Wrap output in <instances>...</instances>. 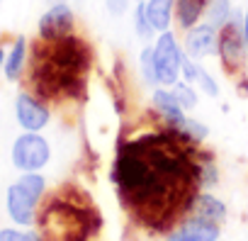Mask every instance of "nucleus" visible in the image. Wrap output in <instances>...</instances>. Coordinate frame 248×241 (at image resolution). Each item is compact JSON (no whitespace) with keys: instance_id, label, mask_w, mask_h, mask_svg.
I'll return each mask as SVG.
<instances>
[{"instance_id":"3","label":"nucleus","mask_w":248,"mask_h":241,"mask_svg":"<svg viewBox=\"0 0 248 241\" xmlns=\"http://www.w3.org/2000/svg\"><path fill=\"white\" fill-rule=\"evenodd\" d=\"M44 241H93L100 229V214L88 193L76 185H61L37 214Z\"/></svg>"},{"instance_id":"13","label":"nucleus","mask_w":248,"mask_h":241,"mask_svg":"<svg viewBox=\"0 0 248 241\" xmlns=\"http://www.w3.org/2000/svg\"><path fill=\"white\" fill-rule=\"evenodd\" d=\"M144 8L156 32L170 30L173 15H175V0H144Z\"/></svg>"},{"instance_id":"21","label":"nucleus","mask_w":248,"mask_h":241,"mask_svg":"<svg viewBox=\"0 0 248 241\" xmlns=\"http://www.w3.org/2000/svg\"><path fill=\"white\" fill-rule=\"evenodd\" d=\"M180 129H183L192 142H197V144H202V142L209 137V127H207V125H202L200 119H190V117H187V122H185Z\"/></svg>"},{"instance_id":"1","label":"nucleus","mask_w":248,"mask_h":241,"mask_svg":"<svg viewBox=\"0 0 248 241\" xmlns=\"http://www.w3.org/2000/svg\"><path fill=\"white\" fill-rule=\"evenodd\" d=\"M112 183L122 209L146 234H168L183 224L202 193V149L166 122L119 137Z\"/></svg>"},{"instance_id":"22","label":"nucleus","mask_w":248,"mask_h":241,"mask_svg":"<svg viewBox=\"0 0 248 241\" xmlns=\"http://www.w3.org/2000/svg\"><path fill=\"white\" fill-rule=\"evenodd\" d=\"M195 85L204 93V95H209V97H219V83L212 78V73L209 71H204V68H200V76H197V80H195Z\"/></svg>"},{"instance_id":"14","label":"nucleus","mask_w":248,"mask_h":241,"mask_svg":"<svg viewBox=\"0 0 248 241\" xmlns=\"http://www.w3.org/2000/svg\"><path fill=\"white\" fill-rule=\"evenodd\" d=\"M207 3L209 0H175V22H178V27L183 32L195 27L204 17Z\"/></svg>"},{"instance_id":"20","label":"nucleus","mask_w":248,"mask_h":241,"mask_svg":"<svg viewBox=\"0 0 248 241\" xmlns=\"http://www.w3.org/2000/svg\"><path fill=\"white\" fill-rule=\"evenodd\" d=\"M134 32H137V37L139 39H144V42H149L151 37H154V25L149 22V15H146V8H144V3H137V8H134Z\"/></svg>"},{"instance_id":"27","label":"nucleus","mask_w":248,"mask_h":241,"mask_svg":"<svg viewBox=\"0 0 248 241\" xmlns=\"http://www.w3.org/2000/svg\"><path fill=\"white\" fill-rule=\"evenodd\" d=\"M49 3H63V0H49Z\"/></svg>"},{"instance_id":"2","label":"nucleus","mask_w":248,"mask_h":241,"mask_svg":"<svg viewBox=\"0 0 248 241\" xmlns=\"http://www.w3.org/2000/svg\"><path fill=\"white\" fill-rule=\"evenodd\" d=\"M93 54L88 42L76 34L61 39H39L30 61V83L42 100H80L90 73Z\"/></svg>"},{"instance_id":"11","label":"nucleus","mask_w":248,"mask_h":241,"mask_svg":"<svg viewBox=\"0 0 248 241\" xmlns=\"http://www.w3.org/2000/svg\"><path fill=\"white\" fill-rule=\"evenodd\" d=\"M15 114H17L20 127L27 129V132H39V129H44V127L49 125V119H51L49 107H46L39 97H34V95H30V93H20V95H17V100H15Z\"/></svg>"},{"instance_id":"7","label":"nucleus","mask_w":248,"mask_h":241,"mask_svg":"<svg viewBox=\"0 0 248 241\" xmlns=\"http://www.w3.org/2000/svg\"><path fill=\"white\" fill-rule=\"evenodd\" d=\"M49 159H51L49 142L44 137H39V132H27V134L17 137V142L13 144V163L22 173H34V171L44 168L49 163Z\"/></svg>"},{"instance_id":"5","label":"nucleus","mask_w":248,"mask_h":241,"mask_svg":"<svg viewBox=\"0 0 248 241\" xmlns=\"http://www.w3.org/2000/svg\"><path fill=\"white\" fill-rule=\"evenodd\" d=\"M154 54H156L158 83L166 88H173L183 78V59H185L183 44L170 30H166V32H158L154 42Z\"/></svg>"},{"instance_id":"28","label":"nucleus","mask_w":248,"mask_h":241,"mask_svg":"<svg viewBox=\"0 0 248 241\" xmlns=\"http://www.w3.org/2000/svg\"><path fill=\"white\" fill-rule=\"evenodd\" d=\"M134 3H144V0H134Z\"/></svg>"},{"instance_id":"9","label":"nucleus","mask_w":248,"mask_h":241,"mask_svg":"<svg viewBox=\"0 0 248 241\" xmlns=\"http://www.w3.org/2000/svg\"><path fill=\"white\" fill-rule=\"evenodd\" d=\"M76 30V15L71 5L66 3H51V8L39 20V39H61L73 34Z\"/></svg>"},{"instance_id":"17","label":"nucleus","mask_w":248,"mask_h":241,"mask_svg":"<svg viewBox=\"0 0 248 241\" xmlns=\"http://www.w3.org/2000/svg\"><path fill=\"white\" fill-rule=\"evenodd\" d=\"M231 17H233L231 0H209V3H207V10H204V22H209L212 27L221 30V27H224Z\"/></svg>"},{"instance_id":"8","label":"nucleus","mask_w":248,"mask_h":241,"mask_svg":"<svg viewBox=\"0 0 248 241\" xmlns=\"http://www.w3.org/2000/svg\"><path fill=\"white\" fill-rule=\"evenodd\" d=\"M183 51L185 56L202 61L212 54L219 51V30L212 27L209 22H197L195 27L185 30V39H183Z\"/></svg>"},{"instance_id":"16","label":"nucleus","mask_w":248,"mask_h":241,"mask_svg":"<svg viewBox=\"0 0 248 241\" xmlns=\"http://www.w3.org/2000/svg\"><path fill=\"white\" fill-rule=\"evenodd\" d=\"M25 64H27V39L17 37L13 49L8 51V59H5V68H3L5 78L8 80H17L22 76V71H25Z\"/></svg>"},{"instance_id":"24","label":"nucleus","mask_w":248,"mask_h":241,"mask_svg":"<svg viewBox=\"0 0 248 241\" xmlns=\"http://www.w3.org/2000/svg\"><path fill=\"white\" fill-rule=\"evenodd\" d=\"M129 3L132 0H105V8L112 17H119V15H124L129 10Z\"/></svg>"},{"instance_id":"15","label":"nucleus","mask_w":248,"mask_h":241,"mask_svg":"<svg viewBox=\"0 0 248 241\" xmlns=\"http://www.w3.org/2000/svg\"><path fill=\"white\" fill-rule=\"evenodd\" d=\"M192 214L204 217V219L217 222V224H224V222H226V217H229V209H226V205H224L217 195H212V193H200V197H197V202H195Z\"/></svg>"},{"instance_id":"12","label":"nucleus","mask_w":248,"mask_h":241,"mask_svg":"<svg viewBox=\"0 0 248 241\" xmlns=\"http://www.w3.org/2000/svg\"><path fill=\"white\" fill-rule=\"evenodd\" d=\"M151 105H154L156 114L163 119V122L170 125V127H175V129H180V127L187 122L185 107L180 105V100L175 97V93L168 90L166 85L154 88V93H151Z\"/></svg>"},{"instance_id":"6","label":"nucleus","mask_w":248,"mask_h":241,"mask_svg":"<svg viewBox=\"0 0 248 241\" xmlns=\"http://www.w3.org/2000/svg\"><path fill=\"white\" fill-rule=\"evenodd\" d=\"M221 68L229 78H236L246 68V44H243V17L236 15L219 30V51Z\"/></svg>"},{"instance_id":"25","label":"nucleus","mask_w":248,"mask_h":241,"mask_svg":"<svg viewBox=\"0 0 248 241\" xmlns=\"http://www.w3.org/2000/svg\"><path fill=\"white\" fill-rule=\"evenodd\" d=\"M243 44H246V78H248V10L243 13Z\"/></svg>"},{"instance_id":"4","label":"nucleus","mask_w":248,"mask_h":241,"mask_svg":"<svg viewBox=\"0 0 248 241\" xmlns=\"http://www.w3.org/2000/svg\"><path fill=\"white\" fill-rule=\"evenodd\" d=\"M44 188H46V183L37 171L25 173L15 185H10V190H8V212H10L15 224L30 226L37 219V202L44 195Z\"/></svg>"},{"instance_id":"10","label":"nucleus","mask_w":248,"mask_h":241,"mask_svg":"<svg viewBox=\"0 0 248 241\" xmlns=\"http://www.w3.org/2000/svg\"><path fill=\"white\" fill-rule=\"evenodd\" d=\"M219 239H221V224L197 214H190L183 224H178L173 231L166 234V241H219Z\"/></svg>"},{"instance_id":"18","label":"nucleus","mask_w":248,"mask_h":241,"mask_svg":"<svg viewBox=\"0 0 248 241\" xmlns=\"http://www.w3.org/2000/svg\"><path fill=\"white\" fill-rule=\"evenodd\" d=\"M139 71H141V80L149 88H158V71H156V54H154V44L144 47L139 54Z\"/></svg>"},{"instance_id":"19","label":"nucleus","mask_w":248,"mask_h":241,"mask_svg":"<svg viewBox=\"0 0 248 241\" xmlns=\"http://www.w3.org/2000/svg\"><path fill=\"white\" fill-rule=\"evenodd\" d=\"M170 90L175 93V97L180 100V105H183L185 110H195V107H197L200 95H197V90H195V85H192V83H187V80H183V78H180Z\"/></svg>"},{"instance_id":"23","label":"nucleus","mask_w":248,"mask_h":241,"mask_svg":"<svg viewBox=\"0 0 248 241\" xmlns=\"http://www.w3.org/2000/svg\"><path fill=\"white\" fill-rule=\"evenodd\" d=\"M0 241H44V239H42V234H34V231L3 229V231H0Z\"/></svg>"},{"instance_id":"26","label":"nucleus","mask_w":248,"mask_h":241,"mask_svg":"<svg viewBox=\"0 0 248 241\" xmlns=\"http://www.w3.org/2000/svg\"><path fill=\"white\" fill-rule=\"evenodd\" d=\"M3 68H5V51L0 49V71H3Z\"/></svg>"}]
</instances>
